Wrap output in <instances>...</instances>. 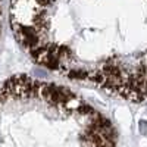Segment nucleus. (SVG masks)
<instances>
[{
  "mask_svg": "<svg viewBox=\"0 0 147 147\" xmlns=\"http://www.w3.org/2000/svg\"><path fill=\"white\" fill-rule=\"evenodd\" d=\"M140 129H141V132L143 134H147V122H140Z\"/></svg>",
  "mask_w": 147,
  "mask_h": 147,
  "instance_id": "obj_1",
  "label": "nucleus"
},
{
  "mask_svg": "<svg viewBox=\"0 0 147 147\" xmlns=\"http://www.w3.org/2000/svg\"><path fill=\"white\" fill-rule=\"evenodd\" d=\"M0 9H2V0H0Z\"/></svg>",
  "mask_w": 147,
  "mask_h": 147,
  "instance_id": "obj_2",
  "label": "nucleus"
}]
</instances>
